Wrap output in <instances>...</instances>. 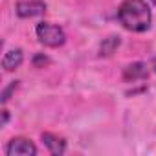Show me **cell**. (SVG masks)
<instances>
[{
    "instance_id": "4",
    "label": "cell",
    "mask_w": 156,
    "mask_h": 156,
    "mask_svg": "<svg viewBox=\"0 0 156 156\" xmlns=\"http://www.w3.org/2000/svg\"><path fill=\"white\" fill-rule=\"evenodd\" d=\"M15 11L20 19H33L46 13V4L42 0H19Z\"/></svg>"
},
{
    "instance_id": "10",
    "label": "cell",
    "mask_w": 156,
    "mask_h": 156,
    "mask_svg": "<svg viewBox=\"0 0 156 156\" xmlns=\"http://www.w3.org/2000/svg\"><path fill=\"white\" fill-rule=\"evenodd\" d=\"M50 62V59L46 57V55H42V53H37L35 57H33V64L37 66V68H41V66H44V64H48Z\"/></svg>"
},
{
    "instance_id": "7",
    "label": "cell",
    "mask_w": 156,
    "mask_h": 156,
    "mask_svg": "<svg viewBox=\"0 0 156 156\" xmlns=\"http://www.w3.org/2000/svg\"><path fill=\"white\" fill-rule=\"evenodd\" d=\"M22 61H24L22 50L20 48H13V50H9V51L4 53V57H2V68L6 72H13V70H17L22 64Z\"/></svg>"
},
{
    "instance_id": "5",
    "label": "cell",
    "mask_w": 156,
    "mask_h": 156,
    "mask_svg": "<svg viewBox=\"0 0 156 156\" xmlns=\"http://www.w3.org/2000/svg\"><path fill=\"white\" fill-rule=\"evenodd\" d=\"M42 143L46 145V149L55 154V156H61L66 152V140L59 134H51V132H42Z\"/></svg>"
},
{
    "instance_id": "6",
    "label": "cell",
    "mask_w": 156,
    "mask_h": 156,
    "mask_svg": "<svg viewBox=\"0 0 156 156\" xmlns=\"http://www.w3.org/2000/svg\"><path fill=\"white\" fill-rule=\"evenodd\" d=\"M149 77V68L145 62H132L123 70V79L132 83V81H140V79H147Z\"/></svg>"
},
{
    "instance_id": "1",
    "label": "cell",
    "mask_w": 156,
    "mask_h": 156,
    "mask_svg": "<svg viewBox=\"0 0 156 156\" xmlns=\"http://www.w3.org/2000/svg\"><path fill=\"white\" fill-rule=\"evenodd\" d=\"M118 19L125 30L132 33H143L151 28L152 13L143 0H123L118 9Z\"/></svg>"
},
{
    "instance_id": "3",
    "label": "cell",
    "mask_w": 156,
    "mask_h": 156,
    "mask_svg": "<svg viewBox=\"0 0 156 156\" xmlns=\"http://www.w3.org/2000/svg\"><path fill=\"white\" fill-rule=\"evenodd\" d=\"M6 154L8 156H35L37 147L31 140L17 136V138L9 140V143L6 145Z\"/></svg>"
},
{
    "instance_id": "9",
    "label": "cell",
    "mask_w": 156,
    "mask_h": 156,
    "mask_svg": "<svg viewBox=\"0 0 156 156\" xmlns=\"http://www.w3.org/2000/svg\"><path fill=\"white\" fill-rule=\"evenodd\" d=\"M17 87H19V81H13V83H9V87H8V88H4L2 96H0V101H2V105H6V103H8V99H9L11 92H15V88H17Z\"/></svg>"
},
{
    "instance_id": "13",
    "label": "cell",
    "mask_w": 156,
    "mask_h": 156,
    "mask_svg": "<svg viewBox=\"0 0 156 156\" xmlns=\"http://www.w3.org/2000/svg\"><path fill=\"white\" fill-rule=\"evenodd\" d=\"M151 2H152V4H154V6H156V0H151Z\"/></svg>"
},
{
    "instance_id": "12",
    "label": "cell",
    "mask_w": 156,
    "mask_h": 156,
    "mask_svg": "<svg viewBox=\"0 0 156 156\" xmlns=\"http://www.w3.org/2000/svg\"><path fill=\"white\" fill-rule=\"evenodd\" d=\"M152 68H154V72H156V59L152 61Z\"/></svg>"
},
{
    "instance_id": "8",
    "label": "cell",
    "mask_w": 156,
    "mask_h": 156,
    "mask_svg": "<svg viewBox=\"0 0 156 156\" xmlns=\"http://www.w3.org/2000/svg\"><path fill=\"white\" fill-rule=\"evenodd\" d=\"M119 44H121V37H119V35H110V37L103 39V42H101V46H99V55H101V57L112 55V53L119 48Z\"/></svg>"
},
{
    "instance_id": "2",
    "label": "cell",
    "mask_w": 156,
    "mask_h": 156,
    "mask_svg": "<svg viewBox=\"0 0 156 156\" xmlns=\"http://www.w3.org/2000/svg\"><path fill=\"white\" fill-rule=\"evenodd\" d=\"M37 39L41 44L48 46V48H59L66 42V33L61 26L51 24V22H39L35 28Z\"/></svg>"
},
{
    "instance_id": "11",
    "label": "cell",
    "mask_w": 156,
    "mask_h": 156,
    "mask_svg": "<svg viewBox=\"0 0 156 156\" xmlns=\"http://www.w3.org/2000/svg\"><path fill=\"white\" fill-rule=\"evenodd\" d=\"M8 119H9V112L4 108V110H2V123H0V125L6 127V125H8Z\"/></svg>"
}]
</instances>
